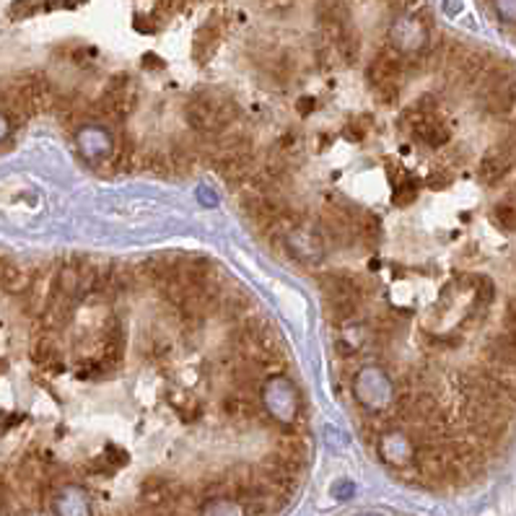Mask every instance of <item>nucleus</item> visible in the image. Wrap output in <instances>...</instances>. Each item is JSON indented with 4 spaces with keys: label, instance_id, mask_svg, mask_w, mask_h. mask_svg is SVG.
I'll use <instances>...</instances> for the list:
<instances>
[{
    "label": "nucleus",
    "instance_id": "f257e3e1",
    "mask_svg": "<svg viewBox=\"0 0 516 516\" xmlns=\"http://www.w3.org/2000/svg\"><path fill=\"white\" fill-rule=\"evenodd\" d=\"M187 125L200 135H221L239 120V104L226 91L203 89L193 94L184 109Z\"/></svg>",
    "mask_w": 516,
    "mask_h": 516
},
{
    "label": "nucleus",
    "instance_id": "f03ea898",
    "mask_svg": "<svg viewBox=\"0 0 516 516\" xmlns=\"http://www.w3.org/2000/svg\"><path fill=\"white\" fill-rule=\"evenodd\" d=\"M392 45L405 57H423L431 47V14H402L392 24Z\"/></svg>",
    "mask_w": 516,
    "mask_h": 516
},
{
    "label": "nucleus",
    "instance_id": "7ed1b4c3",
    "mask_svg": "<svg viewBox=\"0 0 516 516\" xmlns=\"http://www.w3.org/2000/svg\"><path fill=\"white\" fill-rule=\"evenodd\" d=\"M516 166V133L506 135L503 141L496 143L485 156H482L481 166H478V179L482 184L493 187L501 179L506 177Z\"/></svg>",
    "mask_w": 516,
    "mask_h": 516
},
{
    "label": "nucleus",
    "instance_id": "20e7f679",
    "mask_svg": "<svg viewBox=\"0 0 516 516\" xmlns=\"http://www.w3.org/2000/svg\"><path fill=\"white\" fill-rule=\"evenodd\" d=\"M376 452L397 472H405L408 467H412V460H415V442L410 439L408 431L390 428L387 433H382L376 439Z\"/></svg>",
    "mask_w": 516,
    "mask_h": 516
},
{
    "label": "nucleus",
    "instance_id": "39448f33",
    "mask_svg": "<svg viewBox=\"0 0 516 516\" xmlns=\"http://www.w3.org/2000/svg\"><path fill=\"white\" fill-rule=\"evenodd\" d=\"M317 21H320L322 35L332 45L348 26H353L348 0H317Z\"/></svg>",
    "mask_w": 516,
    "mask_h": 516
},
{
    "label": "nucleus",
    "instance_id": "423d86ee",
    "mask_svg": "<svg viewBox=\"0 0 516 516\" xmlns=\"http://www.w3.org/2000/svg\"><path fill=\"white\" fill-rule=\"evenodd\" d=\"M99 335H102V338H99V348H102L99 361H102L104 366H109V369L120 366L123 358H125V348H127V335L123 322L109 320L107 324L102 327Z\"/></svg>",
    "mask_w": 516,
    "mask_h": 516
},
{
    "label": "nucleus",
    "instance_id": "0eeeda50",
    "mask_svg": "<svg viewBox=\"0 0 516 516\" xmlns=\"http://www.w3.org/2000/svg\"><path fill=\"white\" fill-rule=\"evenodd\" d=\"M221 410L229 421L239 423V426H252V423L260 421V405L252 394L229 390V394L221 400Z\"/></svg>",
    "mask_w": 516,
    "mask_h": 516
},
{
    "label": "nucleus",
    "instance_id": "6e6552de",
    "mask_svg": "<svg viewBox=\"0 0 516 516\" xmlns=\"http://www.w3.org/2000/svg\"><path fill=\"white\" fill-rule=\"evenodd\" d=\"M410 135H412V141L426 145V148H444L446 143L452 141V130H449V123L442 117V112L428 114L421 125L410 130Z\"/></svg>",
    "mask_w": 516,
    "mask_h": 516
},
{
    "label": "nucleus",
    "instance_id": "1a4fd4ad",
    "mask_svg": "<svg viewBox=\"0 0 516 516\" xmlns=\"http://www.w3.org/2000/svg\"><path fill=\"white\" fill-rule=\"evenodd\" d=\"M53 506L57 516H91L89 496L78 485H60V488H55Z\"/></svg>",
    "mask_w": 516,
    "mask_h": 516
},
{
    "label": "nucleus",
    "instance_id": "9d476101",
    "mask_svg": "<svg viewBox=\"0 0 516 516\" xmlns=\"http://www.w3.org/2000/svg\"><path fill=\"white\" fill-rule=\"evenodd\" d=\"M221 39H223V21L218 16H211L200 29H197L195 35V45H193V57H195V63H208L211 57L215 55L218 50V45H221Z\"/></svg>",
    "mask_w": 516,
    "mask_h": 516
},
{
    "label": "nucleus",
    "instance_id": "9b49d317",
    "mask_svg": "<svg viewBox=\"0 0 516 516\" xmlns=\"http://www.w3.org/2000/svg\"><path fill=\"white\" fill-rule=\"evenodd\" d=\"M32 358L36 361V366H42L47 372H60L63 369V348H60V342H57L53 332H47V335L36 340Z\"/></svg>",
    "mask_w": 516,
    "mask_h": 516
},
{
    "label": "nucleus",
    "instance_id": "f8f14e48",
    "mask_svg": "<svg viewBox=\"0 0 516 516\" xmlns=\"http://www.w3.org/2000/svg\"><path fill=\"white\" fill-rule=\"evenodd\" d=\"M491 223L506 233L516 232V203L506 195L491 208Z\"/></svg>",
    "mask_w": 516,
    "mask_h": 516
},
{
    "label": "nucleus",
    "instance_id": "ddd939ff",
    "mask_svg": "<svg viewBox=\"0 0 516 516\" xmlns=\"http://www.w3.org/2000/svg\"><path fill=\"white\" fill-rule=\"evenodd\" d=\"M200 516H247L244 506L229 496H215L200 506Z\"/></svg>",
    "mask_w": 516,
    "mask_h": 516
},
{
    "label": "nucleus",
    "instance_id": "4468645a",
    "mask_svg": "<svg viewBox=\"0 0 516 516\" xmlns=\"http://www.w3.org/2000/svg\"><path fill=\"white\" fill-rule=\"evenodd\" d=\"M332 47L338 50L340 57H342L348 65H353V63H358V57H361V36H358L353 26H348V29L332 42Z\"/></svg>",
    "mask_w": 516,
    "mask_h": 516
},
{
    "label": "nucleus",
    "instance_id": "2eb2a0df",
    "mask_svg": "<svg viewBox=\"0 0 516 516\" xmlns=\"http://www.w3.org/2000/svg\"><path fill=\"white\" fill-rule=\"evenodd\" d=\"M415 197H418V179L405 177L402 182L394 184V193H392V203H394V205L405 208Z\"/></svg>",
    "mask_w": 516,
    "mask_h": 516
},
{
    "label": "nucleus",
    "instance_id": "dca6fc26",
    "mask_svg": "<svg viewBox=\"0 0 516 516\" xmlns=\"http://www.w3.org/2000/svg\"><path fill=\"white\" fill-rule=\"evenodd\" d=\"M369 125H372V117H351L345 127H342V135L348 138V141H363L366 138V133H369Z\"/></svg>",
    "mask_w": 516,
    "mask_h": 516
},
{
    "label": "nucleus",
    "instance_id": "f3484780",
    "mask_svg": "<svg viewBox=\"0 0 516 516\" xmlns=\"http://www.w3.org/2000/svg\"><path fill=\"white\" fill-rule=\"evenodd\" d=\"M104 462L112 467V470H117V467H123V464H127V452L125 449H120V446L114 444H107L104 446V452L99 454Z\"/></svg>",
    "mask_w": 516,
    "mask_h": 516
},
{
    "label": "nucleus",
    "instance_id": "a211bd4d",
    "mask_svg": "<svg viewBox=\"0 0 516 516\" xmlns=\"http://www.w3.org/2000/svg\"><path fill=\"white\" fill-rule=\"evenodd\" d=\"M452 172L449 169H433L431 174H428L426 184L431 187V190H444V187H449L452 184Z\"/></svg>",
    "mask_w": 516,
    "mask_h": 516
},
{
    "label": "nucleus",
    "instance_id": "6ab92c4d",
    "mask_svg": "<svg viewBox=\"0 0 516 516\" xmlns=\"http://www.w3.org/2000/svg\"><path fill=\"white\" fill-rule=\"evenodd\" d=\"M496 14L509 24H516V0H493Z\"/></svg>",
    "mask_w": 516,
    "mask_h": 516
},
{
    "label": "nucleus",
    "instance_id": "aec40b11",
    "mask_svg": "<svg viewBox=\"0 0 516 516\" xmlns=\"http://www.w3.org/2000/svg\"><path fill=\"white\" fill-rule=\"evenodd\" d=\"M387 174H390L392 184H397V182H402V179L408 177V172H402V166L397 161H387Z\"/></svg>",
    "mask_w": 516,
    "mask_h": 516
},
{
    "label": "nucleus",
    "instance_id": "412c9836",
    "mask_svg": "<svg viewBox=\"0 0 516 516\" xmlns=\"http://www.w3.org/2000/svg\"><path fill=\"white\" fill-rule=\"evenodd\" d=\"M299 112H302V114H312V112H314V99H302V102H299Z\"/></svg>",
    "mask_w": 516,
    "mask_h": 516
},
{
    "label": "nucleus",
    "instance_id": "4be33fe9",
    "mask_svg": "<svg viewBox=\"0 0 516 516\" xmlns=\"http://www.w3.org/2000/svg\"><path fill=\"white\" fill-rule=\"evenodd\" d=\"M384 3H390V5H394V8H408L410 0H384Z\"/></svg>",
    "mask_w": 516,
    "mask_h": 516
},
{
    "label": "nucleus",
    "instance_id": "5701e85b",
    "mask_svg": "<svg viewBox=\"0 0 516 516\" xmlns=\"http://www.w3.org/2000/svg\"><path fill=\"white\" fill-rule=\"evenodd\" d=\"M361 516H379V514H361Z\"/></svg>",
    "mask_w": 516,
    "mask_h": 516
}]
</instances>
